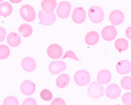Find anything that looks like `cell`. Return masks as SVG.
Segmentation results:
<instances>
[{
  "label": "cell",
  "mask_w": 131,
  "mask_h": 105,
  "mask_svg": "<svg viewBox=\"0 0 131 105\" xmlns=\"http://www.w3.org/2000/svg\"><path fill=\"white\" fill-rule=\"evenodd\" d=\"M89 18L94 23H99L104 20V11L97 6H93L89 9Z\"/></svg>",
  "instance_id": "1"
},
{
  "label": "cell",
  "mask_w": 131,
  "mask_h": 105,
  "mask_svg": "<svg viewBox=\"0 0 131 105\" xmlns=\"http://www.w3.org/2000/svg\"><path fill=\"white\" fill-rule=\"evenodd\" d=\"M88 94L92 98L99 99L102 96H104V87L100 83L94 81L92 82V84L89 86Z\"/></svg>",
  "instance_id": "2"
},
{
  "label": "cell",
  "mask_w": 131,
  "mask_h": 105,
  "mask_svg": "<svg viewBox=\"0 0 131 105\" xmlns=\"http://www.w3.org/2000/svg\"><path fill=\"white\" fill-rule=\"evenodd\" d=\"M74 80L77 85H78L79 86H85L89 83L91 77H90L89 73L86 71L80 70L74 74Z\"/></svg>",
  "instance_id": "3"
},
{
  "label": "cell",
  "mask_w": 131,
  "mask_h": 105,
  "mask_svg": "<svg viewBox=\"0 0 131 105\" xmlns=\"http://www.w3.org/2000/svg\"><path fill=\"white\" fill-rule=\"evenodd\" d=\"M20 14L24 21L32 22L36 18V13L34 9L30 5H24L20 9Z\"/></svg>",
  "instance_id": "4"
},
{
  "label": "cell",
  "mask_w": 131,
  "mask_h": 105,
  "mask_svg": "<svg viewBox=\"0 0 131 105\" xmlns=\"http://www.w3.org/2000/svg\"><path fill=\"white\" fill-rule=\"evenodd\" d=\"M71 4L68 2H62L57 7V14L60 18H67L70 16Z\"/></svg>",
  "instance_id": "5"
},
{
  "label": "cell",
  "mask_w": 131,
  "mask_h": 105,
  "mask_svg": "<svg viewBox=\"0 0 131 105\" xmlns=\"http://www.w3.org/2000/svg\"><path fill=\"white\" fill-rule=\"evenodd\" d=\"M48 56L53 59H60L62 56V49L60 45L57 44H52L50 45L47 49Z\"/></svg>",
  "instance_id": "6"
},
{
  "label": "cell",
  "mask_w": 131,
  "mask_h": 105,
  "mask_svg": "<svg viewBox=\"0 0 131 105\" xmlns=\"http://www.w3.org/2000/svg\"><path fill=\"white\" fill-rule=\"evenodd\" d=\"M65 69H66V65L62 61H52L49 65L50 72L52 74H54V75H57L58 73L64 71Z\"/></svg>",
  "instance_id": "7"
},
{
  "label": "cell",
  "mask_w": 131,
  "mask_h": 105,
  "mask_svg": "<svg viewBox=\"0 0 131 105\" xmlns=\"http://www.w3.org/2000/svg\"><path fill=\"white\" fill-rule=\"evenodd\" d=\"M38 18L41 23L45 25H50L55 23L56 20L55 14L54 13L51 14H46L43 11H40L38 14Z\"/></svg>",
  "instance_id": "8"
},
{
  "label": "cell",
  "mask_w": 131,
  "mask_h": 105,
  "mask_svg": "<svg viewBox=\"0 0 131 105\" xmlns=\"http://www.w3.org/2000/svg\"><path fill=\"white\" fill-rule=\"evenodd\" d=\"M117 31L116 28L112 26H106L101 31V36L106 41H111L116 37Z\"/></svg>",
  "instance_id": "9"
},
{
  "label": "cell",
  "mask_w": 131,
  "mask_h": 105,
  "mask_svg": "<svg viewBox=\"0 0 131 105\" xmlns=\"http://www.w3.org/2000/svg\"><path fill=\"white\" fill-rule=\"evenodd\" d=\"M72 21L76 23H82L86 19V12L82 7H78L74 9L72 16Z\"/></svg>",
  "instance_id": "10"
},
{
  "label": "cell",
  "mask_w": 131,
  "mask_h": 105,
  "mask_svg": "<svg viewBox=\"0 0 131 105\" xmlns=\"http://www.w3.org/2000/svg\"><path fill=\"white\" fill-rule=\"evenodd\" d=\"M105 93L106 95L108 97H109L110 99H116L121 95V90L118 85L111 84L106 87L105 90Z\"/></svg>",
  "instance_id": "11"
},
{
  "label": "cell",
  "mask_w": 131,
  "mask_h": 105,
  "mask_svg": "<svg viewBox=\"0 0 131 105\" xmlns=\"http://www.w3.org/2000/svg\"><path fill=\"white\" fill-rule=\"evenodd\" d=\"M36 90V85L31 81H25L21 85V91L26 95H31Z\"/></svg>",
  "instance_id": "12"
},
{
  "label": "cell",
  "mask_w": 131,
  "mask_h": 105,
  "mask_svg": "<svg viewBox=\"0 0 131 105\" xmlns=\"http://www.w3.org/2000/svg\"><path fill=\"white\" fill-rule=\"evenodd\" d=\"M124 19V15L121 11L114 10L110 14L109 20L113 25H120Z\"/></svg>",
  "instance_id": "13"
},
{
  "label": "cell",
  "mask_w": 131,
  "mask_h": 105,
  "mask_svg": "<svg viewBox=\"0 0 131 105\" xmlns=\"http://www.w3.org/2000/svg\"><path fill=\"white\" fill-rule=\"evenodd\" d=\"M57 2L55 0H43L41 3V7L43 12L51 14L56 8Z\"/></svg>",
  "instance_id": "14"
},
{
  "label": "cell",
  "mask_w": 131,
  "mask_h": 105,
  "mask_svg": "<svg viewBox=\"0 0 131 105\" xmlns=\"http://www.w3.org/2000/svg\"><path fill=\"white\" fill-rule=\"evenodd\" d=\"M116 70L120 74H127L130 72V62L127 60L119 61L116 65Z\"/></svg>",
  "instance_id": "15"
},
{
  "label": "cell",
  "mask_w": 131,
  "mask_h": 105,
  "mask_svg": "<svg viewBox=\"0 0 131 105\" xmlns=\"http://www.w3.org/2000/svg\"><path fill=\"white\" fill-rule=\"evenodd\" d=\"M21 66L24 70L28 72H31L36 69V61L31 57H26L21 61Z\"/></svg>",
  "instance_id": "16"
},
{
  "label": "cell",
  "mask_w": 131,
  "mask_h": 105,
  "mask_svg": "<svg viewBox=\"0 0 131 105\" xmlns=\"http://www.w3.org/2000/svg\"><path fill=\"white\" fill-rule=\"evenodd\" d=\"M111 79V74L109 71L104 69L101 71L97 75V81L101 85H106L108 83Z\"/></svg>",
  "instance_id": "17"
},
{
  "label": "cell",
  "mask_w": 131,
  "mask_h": 105,
  "mask_svg": "<svg viewBox=\"0 0 131 105\" xmlns=\"http://www.w3.org/2000/svg\"><path fill=\"white\" fill-rule=\"evenodd\" d=\"M6 40H7L8 44L13 47H18V45L21 44V37H19L18 34H16V33H9L7 35Z\"/></svg>",
  "instance_id": "18"
},
{
  "label": "cell",
  "mask_w": 131,
  "mask_h": 105,
  "mask_svg": "<svg viewBox=\"0 0 131 105\" xmlns=\"http://www.w3.org/2000/svg\"><path fill=\"white\" fill-rule=\"evenodd\" d=\"M99 34L95 31H91L86 34L85 37V42L88 45H94L99 41Z\"/></svg>",
  "instance_id": "19"
},
{
  "label": "cell",
  "mask_w": 131,
  "mask_h": 105,
  "mask_svg": "<svg viewBox=\"0 0 131 105\" xmlns=\"http://www.w3.org/2000/svg\"><path fill=\"white\" fill-rule=\"evenodd\" d=\"M12 6L9 2H3L0 4V15L4 17L9 16L12 12Z\"/></svg>",
  "instance_id": "20"
},
{
  "label": "cell",
  "mask_w": 131,
  "mask_h": 105,
  "mask_svg": "<svg viewBox=\"0 0 131 105\" xmlns=\"http://www.w3.org/2000/svg\"><path fill=\"white\" fill-rule=\"evenodd\" d=\"M70 82V77L67 74H62L60 75L56 81V85L60 88H63L66 87Z\"/></svg>",
  "instance_id": "21"
},
{
  "label": "cell",
  "mask_w": 131,
  "mask_h": 105,
  "mask_svg": "<svg viewBox=\"0 0 131 105\" xmlns=\"http://www.w3.org/2000/svg\"><path fill=\"white\" fill-rule=\"evenodd\" d=\"M115 47L119 51H125L128 47V41L123 38L118 39L115 42Z\"/></svg>",
  "instance_id": "22"
},
{
  "label": "cell",
  "mask_w": 131,
  "mask_h": 105,
  "mask_svg": "<svg viewBox=\"0 0 131 105\" xmlns=\"http://www.w3.org/2000/svg\"><path fill=\"white\" fill-rule=\"evenodd\" d=\"M18 32L21 34L23 37H27L32 34L33 29L31 25H29L28 24H22L18 28Z\"/></svg>",
  "instance_id": "23"
},
{
  "label": "cell",
  "mask_w": 131,
  "mask_h": 105,
  "mask_svg": "<svg viewBox=\"0 0 131 105\" xmlns=\"http://www.w3.org/2000/svg\"><path fill=\"white\" fill-rule=\"evenodd\" d=\"M10 54L9 48L4 45H0V59H4L9 57Z\"/></svg>",
  "instance_id": "24"
},
{
  "label": "cell",
  "mask_w": 131,
  "mask_h": 105,
  "mask_svg": "<svg viewBox=\"0 0 131 105\" xmlns=\"http://www.w3.org/2000/svg\"><path fill=\"white\" fill-rule=\"evenodd\" d=\"M40 96L44 101H50L52 97V95L50 90H43L40 92Z\"/></svg>",
  "instance_id": "25"
},
{
  "label": "cell",
  "mask_w": 131,
  "mask_h": 105,
  "mask_svg": "<svg viewBox=\"0 0 131 105\" xmlns=\"http://www.w3.org/2000/svg\"><path fill=\"white\" fill-rule=\"evenodd\" d=\"M121 86H122L124 89L125 90H130L131 87L130 85V77L129 76H126V77H124L123 78V79L121 80Z\"/></svg>",
  "instance_id": "26"
},
{
  "label": "cell",
  "mask_w": 131,
  "mask_h": 105,
  "mask_svg": "<svg viewBox=\"0 0 131 105\" xmlns=\"http://www.w3.org/2000/svg\"><path fill=\"white\" fill-rule=\"evenodd\" d=\"M3 104L4 105H11V104H18V99L16 97L12 96L7 97L6 99H4Z\"/></svg>",
  "instance_id": "27"
},
{
  "label": "cell",
  "mask_w": 131,
  "mask_h": 105,
  "mask_svg": "<svg viewBox=\"0 0 131 105\" xmlns=\"http://www.w3.org/2000/svg\"><path fill=\"white\" fill-rule=\"evenodd\" d=\"M130 93H128L123 95V96L122 97V100L124 104H127L129 105L131 104V101H130Z\"/></svg>",
  "instance_id": "28"
},
{
  "label": "cell",
  "mask_w": 131,
  "mask_h": 105,
  "mask_svg": "<svg viewBox=\"0 0 131 105\" xmlns=\"http://www.w3.org/2000/svg\"><path fill=\"white\" fill-rule=\"evenodd\" d=\"M6 37V30L2 27H0V42L4 41Z\"/></svg>",
  "instance_id": "29"
},
{
  "label": "cell",
  "mask_w": 131,
  "mask_h": 105,
  "mask_svg": "<svg viewBox=\"0 0 131 105\" xmlns=\"http://www.w3.org/2000/svg\"><path fill=\"white\" fill-rule=\"evenodd\" d=\"M66 57H71V58H72V59H74L75 60H78V59L76 57L75 54H74L72 51H68L65 53L64 56L63 57V59L66 58Z\"/></svg>",
  "instance_id": "30"
},
{
  "label": "cell",
  "mask_w": 131,
  "mask_h": 105,
  "mask_svg": "<svg viewBox=\"0 0 131 105\" xmlns=\"http://www.w3.org/2000/svg\"><path fill=\"white\" fill-rule=\"evenodd\" d=\"M23 104H36V102L35 99H32V98H28V99H26L24 102H23Z\"/></svg>",
  "instance_id": "31"
},
{
  "label": "cell",
  "mask_w": 131,
  "mask_h": 105,
  "mask_svg": "<svg viewBox=\"0 0 131 105\" xmlns=\"http://www.w3.org/2000/svg\"><path fill=\"white\" fill-rule=\"evenodd\" d=\"M52 105H55V104H65V103H64V100L63 99H62L61 98H57V99H55L51 103Z\"/></svg>",
  "instance_id": "32"
},
{
  "label": "cell",
  "mask_w": 131,
  "mask_h": 105,
  "mask_svg": "<svg viewBox=\"0 0 131 105\" xmlns=\"http://www.w3.org/2000/svg\"><path fill=\"white\" fill-rule=\"evenodd\" d=\"M10 2H12V3H14V4H17V3H19V2H21L22 0H9Z\"/></svg>",
  "instance_id": "33"
},
{
  "label": "cell",
  "mask_w": 131,
  "mask_h": 105,
  "mask_svg": "<svg viewBox=\"0 0 131 105\" xmlns=\"http://www.w3.org/2000/svg\"><path fill=\"white\" fill-rule=\"evenodd\" d=\"M2 1H3V0H0V2H2Z\"/></svg>",
  "instance_id": "34"
}]
</instances>
